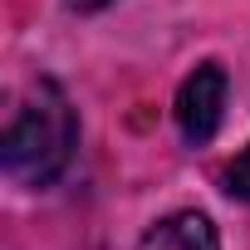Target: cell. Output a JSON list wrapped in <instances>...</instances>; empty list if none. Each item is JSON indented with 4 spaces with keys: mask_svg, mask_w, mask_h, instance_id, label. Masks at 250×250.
<instances>
[{
    "mask_svg": "<svg viewBox=\"0 0 250 250\" xmlns=\"http://www.w3.org/2000/svg\"><path fill=\"white\" fill-rule=\"evenodd\" d=\"M226 113V69L221 64H201L196 74H187L182 93H177V128L187 143H211Z\"/></svg>",
    "mask_w": 250,
    "mask_h": 250,
    "instance_id": "2",
    "label": "cell"
},
{
    "mask_svg": "<svg viewBox=\"0 0 250 250\" xmlns=\"http://www.w3.org/2000/svg\"><path fill=\"white\" fill-rule=\"evenodd\" d=\"M74 143H79V123H74V108L69 98L40 79L25 103L15 108L10 128H5V143H0V157H5V172L25 187H49L69 157H74Z\"/></svg>",
    "mask_w": 250,
    "mask_h": 250,
    "instance_id": "1",
    "label": "cell"
},
{
    "mask_svg": "<svg viewBox=\"0 0 250 250\" xmlns=\"http://www.w3.org/2000/svg\"><path fill=\"white\" fill-rule=\"evenodd\" d=\"M64 5H69V10H83V15H88V10H103V5H113V0H64Z\"/></svg>",
    "mask_w": 250,
    "mask_h": 250,
    "instance_id": "5",
    "label": "cell"
},
{
    "mask_svg": "<svg viewBox=\"0 0 250 250\" xmlns=\"http://www.w3.org/2000/svg\"><path fill=\"white\" fill-rule=\"evenodd\" d=\"M226 187H230V196H245L250 201V147L226 167Z\"/></svg>",
    "mask_w": 250,
    "mask_h": 250,
    "instance_id": "4",
    "label": "cell"
},
{
    "mask_svg": "<svg viewBox=\"0 0 250 250\" xmlns=\"http://www.w3.org/2000/svg\"><path fill=\"white\" fill-rule=\"evenodd\" d=\"M138 250H221V240H216V226L201 211H177V216L157 221L138 240Z\"/></svg>",
    "mask_w": 250,
    "mask_h": 250,
    "instance_id": "3",
    "label": "cell"
}]
</instances>
